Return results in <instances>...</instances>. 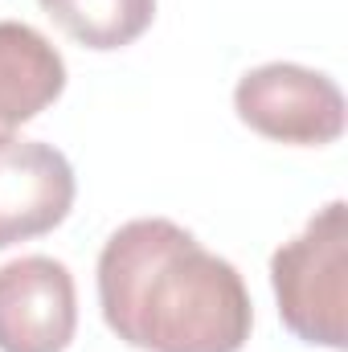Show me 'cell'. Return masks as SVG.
Returning <instances> with one entry per match:
<instances>
[{
    "label": "cell",
    "mask_w": 348,
    "mask_h": 352,
    "mask_svg": "<svg viewBox=\"0 0 348 352\" xmlns=\"http://www.w3.org/2000/svg\"><path fill=\"white\" fill-rule=\"evenodd\" d=\"M270 287L283 324L324 349H345L348 303V213L345 201H328L299 238L283 242L270 258Z\"/></svg>",
    "instance_id": "2"
},
{
    "label": "cell",
    "mask_w": 348,
    "mask_h": 352,
    "mask_svg": "<svg viewBox=\"0 0 348 352\" xmlns=\"http://www.w3.org/2000/svg\"><path fill=\"white\" fill-rule=\"evenodd\" d=\"M238 119L274 144L320 148L345 131V94L340 87L295 62H266L242 74L234 90Z\"/></svg>",
    "instance_id": "3"
},
{
    "label": "cell",
    "mask_w": 348,
    "mask_h": 352,
    "mask_svg": "<svg viewBox=\"0 0 348 352\" xmlns=\"http://www.w3.org/2000/svg\"><path fill=\"white\" fill-rule=\"evenodd\" d=\"M41 8L87 50H123L156 16V0H41Z\"/></svg>",
    "instance_id": "7"
},
{
    "label": "cell",
    "mask_w": 348,
    "mask_h": 352,
    "mask_svg": "<svg viewBox=\"0 0 348 352\" xmlns=\"http://www.w3.org/2000/svg\"><path fill=\"white\" fill-rule=\"evenodd\" d=\"M66 90L62 54L25 21H0V148Z\"/></svg>",
    "instance_id": "6"
},
{
    "label": "cell",
    "mask_w": 348,
    "mask_h": 352,
    "mask_svg": "<svg viewBox=\"0 0 348 352\" xmlns=\"http://www.w3.org/2000/svg\"><path fill=\"white\" fill-rule=\"evenodd\" d=\"M74 328V274L58 258L25 254L0 266V352H66Z\"/></svg>",
    "instance_id": "4"
},
{
    "label": "cell",
    "mask_w": 348,
    "mask_h": 352,
    "mask_svg": "<svg viewBox=\"0 0 348 352\" xmlns=\"http://www.w3.org/2000/svg\"><path fill=\"white\" fill-rule=\"evenodd\" d=\"M70 205L74 168L54 144L12 140L0 148V250L50 234Z\"/></svg>",
    "instance_id": "5"
},
{
    "label": "cell",
    "mask_w": 348,
    "mask_h": 352,
    "mask_svg": "<svg viewBox=\"0 0 348 352\" xmlns=\"http://www.w3.org/2000/svg\"><path fill=\"white\" fill-rule=\"evenodd\" d=\"M107 328L144 352H242L254 307L242 274L168 217L119 226L98 254Z\"/></svg>",
    "instance_id": "1"
}]
</instances>
